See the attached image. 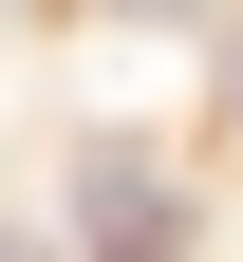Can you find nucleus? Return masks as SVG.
Returning <instances> with one entry per match:
<instances>
[{
	"label": "nucleus",
	"mask_w": 243,
	"mask_h": 262,
	"mask_svg": "<svg viewBox=\"0 0 243 262\" xmlns=\"http://www.w3.org/2000/svg\"><path fill=\"white\" fill-rule=\"evenodd\" d=\"M75 225H94V262H187V187L131 169V150H94V169H75Z\"/></svg>",
	"instance_id": "obj_1"
},
{
	"label": "nucleus",
	"mask_w": 243,
	"mask_h": 262,
	"mask_svg": "<svg viewBox=\"0 0 243 262\" xmlns=\"http://www.w3.org/2000/svg\"><path fill=\"white\" fill-rule=\"evenodd\" d=\"M113 19H206V0H113Z\"/></svg>",
	"instance_id": "obj_2"
}]
</instances>
